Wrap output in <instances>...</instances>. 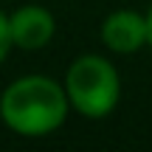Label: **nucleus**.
Masks as SVG:
<instances>
[{
	"label": "nucleus",
	"instance_id": "f257e3e1",
	"mask_svg": "<svg viewBox=\"0 0 152 152\" xmlns=\"http://www.w3.org/2000/svg\"><path fill=\"white\" fill-rule=\"evenodd\" d=\"M71 113L65 85L45 73L11 79L0 93V121L20 138H45L62 130Z\"/></svg>",
	"mask_w": 152,
	"mask_h": 152
},
{
	"label": "nucleus",
	"instance_id": "f03ea898",
	"mask_svg": "<svg viewBox=\"0 0 152 152\" xmlns=\"http://www.w3.org/2000/svg\"><path fill=\"white\" fill-rule=\"evenodd\" d=\"M65 93L71 110L82 118H107L121 102V73L102 54H79L65 71Z\"/></svg>",
	"mask_w": 152,
	"mask_h": 152
},
{
	"label": "nucleus",
	"instance_id": "7ed1b4c3",
	"mask_svg": "<svg viewBox=\"0 0 152 152\" xmlns=\"http://www.w3.org/2000/svg\"><path fill=\"white\" fill-rule=\"evenodd\" d=\"M104 48L115 56H130L138 54L141 48L149 45V23H147V11L138 9H115L102 20L99 28Z\"/></svg>",
	"mask_w": 152,
	"mask_h": 152
},
{
	"label": "nucleus",
	"instance_id": "20e7f679",
	"mask_svg": "<svg viewBox=\"0 0 152 152\" xmlns=\"http://www.w3.org/2000/svg\"><path fill=\"white\" fill-rule=\"evenodd\" d=\"M9 34L11 45L20 51H42L51 45L56 34V17L51 9L37 3H26L20 9L9 11Z\"/></svg>",
	"mask_w": 152,
	"mask_h": 152
},
{
	"label": "nucleus",
	"instance_id": "39448f33",
	"mask_svg": "<svg viewBox=\"0 0 152 152\" xmlns=\"http://www.w3.org/2000/svg\"><path fill=\"white\" fill-rule=\"evenodd\" d=\"M11 48H14V45H11V34H9V11L0 9V65L6 62V56H9Z\"/></svg>",
	"mask_w": 152,
	"mask_h": 152
},
{
	"label": "nucleus",
	"instance_id": "423d86ee",
	"mask_svg": "<svg viewBox=\"0 0 152 152\" xmlns=\"http://www.w3.org/2000/svg\"><path fill=\"white\" fill-rule=\"evenodd\" d=\"M147 23H149V45H147V48L152 51V6L147 9Z\"/></svg>",
	"mask_w": 152,
	"mask_h": 152
}]
</instances>
